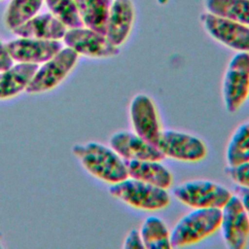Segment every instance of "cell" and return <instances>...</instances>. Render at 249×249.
I'll use <instances>...</instances> for the list:
<instances>
[{
    "label": "cell",
    "instance_id": "9",
    "mask_svg": "<svg viewBox=\"0 0 249 249\" xmlns=\"http://www.w3.org/2000/svg\"><path fill=\"white\" fill-rule=\"evenodd\" d=\"M62 40L78 55L89 58H109L119 53V48L105 34L86 26L67 29Z\"/></svg>",
    "mask_w": 249,
    "mask_h": 249
},
{
    "label": "cell",
    "instance_id": "18",
    "mask_svg": "<svg viewBox=\"0 0 249 249\" xmlns=\"http://www.w3.org/2000/svg\"><path fill=\"white\" fill-rule=\"evenodd\" d=\"M84 26L105 34L110 4L105 0H75Z\"/></svg>",
    "mask_w": 249,
    "mask_h": 249
},
{
    "label": "cell",
    "instance_id": "11",
    "mask_svg": "<svg viewBox=\"0 0 249 249\" xmlns=\"http://www.w3.org/2000/svg\"><path fill=\"white\" fill-rule=\"evenodd\" d=\"M128 113L133 131L155 145L161 127L153 99L144 93L134 95L130 100Z\"/></svg>",
    "mask_w": 249,
    "mask_h": 249
},
{
    "label": "cell",
    "instance_id": "4",
    "mask_svg": "<svg viewBox=\"0 0 249 249\" xmlns=\"http://www.w3.org/2000/svg\"><path fill=\"white\" fill-rule=\"evenodd\" d=\"M249 95V53H236L228 63L223 82L222 97L229 113H235Z\"/></svg>",
    "mask_w": 249,
    "mask_h": 249
},
{
    "label": "cell",
    "instance_id": "3",
    "mask_svg": "<svg viewBox=\"0 0 249 249\" xmlns=\"http://www.w3.org/2000/svg\"><path fill=\"white\" fill-rule=\"evenodd\" d=\"M108 192L112 196L138 210H161L170 202V196L165 189L130 177L112 184Z\"/></svg>",
    "mask_w": 249,
    "mask_h": 249
},
{
    "label": "cell",
    "instance_id": "10",
    "mask_svg": "<svg viewBox=\"0 0 249 249\" xmlns=\"http://www.w3.org/2000/svg\"><path fill=\"white\" fill-rule=\"evenodd\" d=\"M220 228L230 249H243L249 239V217L236 195H232L221 208Z\"/></svg>",
    "mask_w": 249,
    "mask_h": 249
},
{
    "label": "cell",
    "instance_id": "28",
    "mask_svg": "<svg viewBox=\"0 0 249 249\" xmlns=\"http://www.w3.org/2000/svg\"><path fill=\"white\" fill-rule=\"evenodd\" d=\"M107 3H109V4H111V2H112V0H105Z\"/></svg>",
    "mask_w": 249,
    "mask_h": 249
},
{
    "label": "cell",
    "instance_id": "14",
    "mask_svg": "<svg viewBox=\"0 0 249 249\" xmlns=\"http://www.w3.org/2000/svg\"><path fill=\"white\" fill-rule=\"evenodd\" d=\"M135 12L131 0H112L105 35L120 48L127 40L134 22Z\"/></svg>",
    "mask_w": 249,
    "mask_h": 249
},
{
    "label": "cell",
    "instance_id": "16",
    "mask_svg": "<svg viewBox=\"0 0 249 249\" xmlns=\"http://www.w3.org/2000/svg\"><path fill=\"white\" fill-rule=\"evenodd\" d=\"M39 65L16 63L0 72V100L11 99L26 91Z\"/></svg>",
    "mask_w": 249,
    "mask_h": 249
},
{
    "label": "cell",
    "instance_id": "21",
    "mask_svg": "<svg viewBox=\"0 0 249 249\" xmlns=\"http://www.w3.org/2000/svg\"><path fill=\"white\" fill-rule=\"evenodd\" d=\"M45 0H11L4 17L6 27L13 31L38 15Z\"/></svg>",
    "mask_w": 249,
    "mask_h": 249
},
{
    "label": "cell",
    "instance_id": "22",
    "mask_svg": "<svg viewBox=\"0 0 249 249\" xmlns=\"http://www.w3.org/2000/svg\"><path fill=\"white\" fill-rule=\"evenodd\" d=\"M226 160L228 165L249 161V120L232 132L226 149Z\"/></svg>",
    "mask_w": 249,
    "mask_h": 249
},
{
    "label": "cell",
    "instance_id": "23",
    "mask_svg": "<svg viewBox=\"0 0 249 249\" xmlns=\"http://www.w3.org/2000/svg\"><path fill=\"white\" fill-rule=\"evenodd\" d=\"M50 13L67 29L84 26L75 0H45Z\"/></svg>",
    "mask_w": 249,
    "mask_h": 249
},
{
    "label": "cell",
    "instance_id": "8",
    "mask_svg": "<svg viewBox=\"0 0 249 249\" xmlns=\"http://www.w3.org/2000/svg\"><path fill=\"white\" fill-rule=\"evenodd\" d=\"M205 32L215 41L236 53H249V26L208 12L200 15Z\"/></svg>",
    "mask_w": 249,
    "mask_h": 249
},
{
    "label": "cell",
    "instance_id": "5",
    "mask_svg": "<svg viewBox=\"0 0 249 249\" xmlns=\"http://www.w3.org/2000/svg\"><path fill=\"white\" fill-rule=\"evenodd\" d=\"M175 197L192 208H222L232 196L225 186L210 180H192L177 185Z\"/></svg>",
    "mask_w": 249,
    "mask_h": 249
},
{
    "label": "cell",
    "instance_id": "6",
    "mask_svg": "<svg viewBox=\"0 0 249 249\" xmlns=\"http://www.w3.org/2000/svg\"><path fill=\"white\" fill-rule=\"evenodd\" d=\"M79 55L70 48H62L54 56L38 66L26 92L44 93L58 87L72 72Z\"/></svg>",
    "mask_w": 249,
    "mask_h": 249
},
{
    "label": "cell",
    "instance_id": "7",
    "mask_svg": "<svg viewBox=\"0 0 249 249\" xmlns=\"http://www.w3.org/2000/svg\"><path fill=\"white\" fill-rule=\"evenodd\" d=\"M155 146L163 157L184 162H197L207 155L206 145L200 138L174 129H161Z\"/></svg>",
    "mask_w": 249,
    "mask_h": 249
},
{
    "label": "cell",
    "instance_id": "2",
    "mask_svg": "<svg viewBox=\"0 0 249 249\" xmlns=\"http://www.w3.org/2000/svg\"><path fill=\"white\" fill-rule=\"evenodd\" d=\"M220 208H194L181 217L170 231L171 248L197 243L214 233L221 224Z\"/></svg>",
    "mask_w": 249,
    "mask_h": 249
},
{
    "label": "cell",
    "instance_id": "26",
    "mask_svg": "<svg viewBox=\"0 0 249 249\" xmlns=\"http://www.w3.org/2000/svg\"><path fill=\"white\" fill-rule=\"evenodd\" d=\"M14 64V60L11 57L6 44L0 40V72L10 68Z\"/></svg>",
    "mask_w": 249,
    "mask_h": 249
},
{
    "label": "cell",
    "instance_id": "15",
    "mask_svg": "<svg viewBox=\"0 0 249 249\" xmlns=\"http://www.w3.org/2000/svg\"><path fill=\"white\" fill-rule=\"evenodd\" d=\"M66 31L67 27L54 16L48 13L36 15L12 32L18 37L60 41Z\"/></svg>",
    "mask_w": 249,
    "mask_h": 249
},
{
    "label": "cell",
    "instance_id": "25",
    "mask_svg": "<svg viewBox=\"0 0 249 249\" xmlns=\"http://www.w3.org/2000/svg\"><path fill=\"white\" fill-rule=\"evenodd\" d=\"M123 247L124 249H143L144 244L141 238L140 231L137 229H132L126 234Z\"/></svg>",
    "mask_w": 249,
    "mask_h": 249
},
{
    "label": "cell",
    "instance_id": "17",
    "mask_svg": "<svg viewBox=\"0 0 249 249\" xmlns=\"http://www.w3.org/2000/svg\"><path fill=\"white\" fill-rule=\"evenodd\" d=\"M125 164L130 178L165 190L172 185L173 176L160 160H127Z\"/></svg>",
    "mask_w": 249,
    "mask_h": 249
},
{
    "label": "cell",
    "instance_id": "24",
    "mask_svg": "<svg viewBox=\"0 0 249 249\" xmlns=\"http://www.w3.org/2000/svg\"><path fill=\"white\" fill-rule=\"evenodd\" d=\"M225 173L236 185L249 189V161L225 167Z\"/></svg>",
    "mask_w": 249,
    "mask_h": 249
},
{
    "label": "cell",
    "instance_id": "13",
    "mask_svg": "<svg viewBox=\"0 0 249 249\" xmlns=\"http://www.w3.org/2000/svg\"><path fill=\"white\" fill-rule=\"evenodd\" d=\"M109 145L125 161L161 160L164 158L153 143L143 139L134 131L115 132L109 139Z\"/></svg>",
    "mask_w": 249,
    "mask_h": 249
},
{
    "label": "cell",
    "instance_id": "27",
    "mask_svg": "<svg viewBox=\"0 0 249 249\" xmlns=\"http://www.w3.org/2000/svg\"><path fill=\"white\" fill-rule=\"evenodd\" d=\"M234 193H235L234 195H236L238 196V198L240 199V201L249 217V189L236 185V187L234 188Z\"/></svg>",
    "mask_w": 249,
    "mask_h": 249
},
{
    "label": "cell",
    "instance_id": "30",
    "mask_svg": "<svg viewBox=\"0 0 249 249\" xmlns=\"http://www.w3.org/2000/svg\"><path fill=\"white\" fill-rule=\"evenodd\" d=\"M248 100H249V95H248Z\"/></svg>",
    "mask_w": 249,
    "mask_h": 249
},
{
    "label": "cell",
    "instance_id": "1",
    "mask_svg": "<svg viewBox=\"0 0 249 249\" xmlns=\"http://www.w3.org/2000/svg\"><path fill=\"white\" fill-rule=\"evenodd\" d=\"M72 153L88 173L102 182L112 185L128 177L125 160L110 146L89 141L75 144Z\"/></svg>",
    "mask_w": 249,
    "mask_h": 249
},
{
    "label": "cell",
    "instance_id": "20",
    "mask_svg": "<svg viewBox=\"0 0 249 249\" xmlns=\"http://www.w3.org/2000/svg\"><path fill=\"white\" fill-rule=\"evenodd\" d=\"M206 12L249 26V0H205Z\"/></svg>",
    "mask_w": 249,
    "mask_h": 249
},
{
    "label": "cell",
    "instance_id": "31",
    "mask_svg": "<svg viewBox=\"0 0 249 249\" xmlns=\"http://www.w3.org/2000/svg\"><path fill=\"white\" fill-rule=\"evenodd\" d=\"M0 1H2V0H0Z\"/></svg>",
    "mask_w": 249,
    "mask_h": 249
},
{
    "label": "cell",
    "instance_id": "12",
    "mask_svg": "<svg viewBox=\"0 0 249 249\" xmlns=\"http://www.w3.org/2000/svg\"><path fill=\"white\" fill-rule=\"evenodd\" d=\"M6 47L14 62L35 65L46 62L62 49L60 41L25 37H18L7 43Z\"/></svg>",
    "mask_w": 249,
    "mask_h": 249
},
{
    "label": "cell",
    "instance_id": "19",
    "mask_svg": "<svg viewBox=\"0 0 249 249\" xmlns=\"http://www.w3.org/2000/svg\"><path fill=\"white\" fill-rule=\"evenodd\" d=\"M144 248L147 249H169L170 231L165 223L157 216L147 217L139 230Z\"/></svg>",
    "mask_w": 249,
    "mask_h": 249
},
{
    "label": "cell",
    "instance_id": "29",
    "mask_svg": "<svg viewBox=\"0 0 249 249\" xmlns=\"http://www.w3.org/2000/svg\"><path fill=\"white\" fill-rule=\"evenodd\" d=\"M0 237H1V235H0ZM2 245H1V238H0V247H1Z\"/></svg>",
    "mask_w": 249,
    "mask_h": 249
}]
</instances>
